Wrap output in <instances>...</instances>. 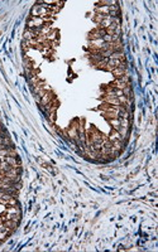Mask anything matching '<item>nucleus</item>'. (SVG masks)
<instances>
[{
    "mask_svg": "<svg viewBox=\"0 0 158 252\" xmlns=\"http://www.w3.org/2000/svg\"><path fill=\"white\" fill-rule=\"evenodd\" d=\"M55 100V95H53L52 91H46V93L43 95L42 97H41V103L43 105V106H46V105H48L51 101Z\"/></svg>",
    "mask_w": 158,
    "mask_h": 252,
    "instance_id": "1",
    "label": "nucleus"
},
{
    "mask_svg": "<svg viewBox=\"0 0 158 252\" xmlns=\"http://www.w3.org/2000/svg\"><path fill=\"white\" fill-rule=\"evenodd\" d=\"M125 72H126V68H120V67H118V68H114L111 71V73L114 75V77H115V78H120L122 76L125 75Z\"/></svg>",
    "mask_w": 158,
    "mask_h": 252,
    "instance_id": "2",
    "label": "nucleus"
},
{
    "mask_svg": "<svg viewBox=\"0 0 158 252\" xmlns=\"http://www.w3.org/2000/svg\"><path fill=\"white\" fill-rule=\"evenodd\" d=\"M4 226L8 227L9 229H11V231H14L18 227V222L13 221V219H6V221H4Z\"/></svg>",
    "mask_w": 158,
    "mask_h": 252,
    "instance_id": "3",
    "label": "nucleus"
},
{
    "mask_svg": "<svg viewBox=\"0 0 158 252\" xmlns=\"http://www.w3.org/2000/svg\"><path fill=\"white\" fill-rule=\"evenodd\" d=\"M109 140H110V141H114V140H122V136H120V134H119L118 130H113V131L110 132Z\"/></svg>",
    "mask_w": 158,
    "mask_h": 252,
    "instance_id": "4",
    "label": "nucleus"
},
{
    "mask_svg": "<svg viewBox=\"0 0 158 252\" xmlns=\"http://www.w3.org/2000/svg\"><path fill=\"white\" fill-rule=\"evenodd\" d=\"M104 117L107 120H113V119H119V112H103Z\"/></svg>",
    "mask_w": 158,
    "mask_h": 252,
    "instance_id": "5",
    "label": "nucleus"
},
{
    "mask_svg": "<svg viewBox=\"0 0 158 252\" xmlns=\"http://www.w3.org/2000/svg\"><path fill=\"white\" fill-rule=\"evenodd\" d=\"M24 38L27 40H30V39H34V38H37V36L34 34V32L32 30V29H28V30H25V33H24Z\"/></svg>",
    "mask_w": 158,
    "mask_h": 252,
    "instance_id": "6",
    "label": "nucleus"
},
{
    "mask_svg": "<svg viewBox=\"0 0 158 252\" xmlns=\"http://www.w3.org/2000/svg\"><path fill=\"white\" fill-rule=\"evenodd\" d=\"M109 122L113 125V127L115 130H119V127H120V120L119 119H113V120H109Z\"/></svg>",
    "mask_w": 158,
    "mask_h": 252,
    "instance_id": "7",
    "label": "nucleus"
},
{
    "mask_svg": "<svg viewBox=\"0 0 158 252\" xmlns=\"http://www.w3.org/2000/svg\"><path fill=\"white\" fill-rule=\"evenodd\" d=\"M3 134H4V132H3V130H1V127H0V136H3Z\"/></svg>",
    "mask_w": 158,
    "mask_h": 252,
    "instance_id": "8",
    "label": "nucleus"
},
{
    "mask_svg": "<svg viewBox=\"0 0 158 252\" xmlns=\"http://www.w3.org/2000/svg\"><path fill=\"white\" fill-rule=\"evenodd\" d=\"M0 184H1V179H0Z\"/></svg>",
    "mask_w": 158,
    "mask_h": 252,
    "instance_id": "9",
    "label": "nucleus"
},
{
    "mask_svg": "<svg viewBox=\"0 0 158 252\" xmlns=\"http://www.w3.org/2000/svg\"><path fill=\"white\" fill-rule=\"evenodd\" d=\"M0 127H1V126H0Z\"/></svg>",
    "mask_w": 158,
    "mask_h": 252,
    "instance_id": "10",
    "label": "nucleus"
}]
</instances>
